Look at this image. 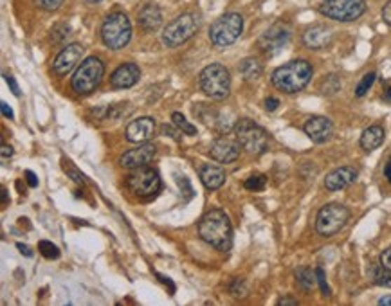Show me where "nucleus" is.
<instances>
[{"mask_svg":"<svg viewBox=\"0 0 391 306\" xmlns=\"http://www.w3.org/2000/svg\"><path fill=\"white\" fill-rule=\"evenodd\" d=\"M198 235L217 251L227 252L233 247L231 220L222 209L207 211L198 222Z\"/></svg>","mask_w":391,"mask_h":306,"instance_id":"f257e3e1","label":"nucleus"},{"mask_svg":"<svg viewBox=\"0 0 391 306\" xmlns=\"http://www.w3.org/2000/svg\"><path fill=\"white\" fill-rule=\"evenodd\" d=\"M314 69L307 60H294L277 67L270 76L274 88L283 94H296L307 87L312 80Z\"/></svg>","mask_w":391,"mask_h":306,"instance_id":"f03ea898","label":"nucleus"},{"mask_svg":"<svg viewBox=\"0 0 391 306\" xmlns=\"http://www.w3.org/2000/svg\"><path fill=\"white\" fill-rule=\"evenodd\" d=\"M198 83L202 92L211 99L222 101L231 92V74L220 63H211L206 69H202Z\"/></svg>","mask_w":391,"mask_h":306,"instance_id":"7ed1b4c3","label":"nucleus"},{"mask_svg":"<svg viewBox=\"0 0 391 306\" xmlns=\"http://www.w3.org/2000/svg\"><path fill=\"white\" fill-rule=\"evenodd\" d=\"M105 74V65L96 56H88L81 62V65L76 69L74 76H72L71 85L78 96H88L92 94L97 87H100L101 80Z\"/></svg>","mask_w":391,"mask_h":306,"instance_id":"20e7f679","label":"nucleus"},{"mask_svg":"<svg viewBox=\"0 0 391 306\" xmlns=\"http://www.w3.org/2000/svg\"><path fill=\"white\" fill-rule=\"evenodd\" d=\"M132 38V24L125 13H110L101 25V40L105 47L119 50L128 46Z\"/></svg>","mask_w":391,"mask_h":306,"instance_id":"39448f33","label":"nucleus"},{"mask_svg":"<svg viewBox=\"0 0 391 306\" xmlns=\"http://www.w3.org/2000/svg\"><path fill=\"white\" fill-rule=\"evenodd\" d=\"M244 33V18L240 13H226L211 24L210 40L217 47H227L238 40Z\"/></svg>","mask_w":391,"mask_h":306,"instance_id":"423d86ee","label":"nucleus"},{"mask_svg":"<svg viewBox=\"0 0 391 306\" xmlns=\"http://www.w3.org/2000/svg\"><path fill=\"white\" fill-rule=\"evenodd\" d=\"M235 134L242 148L252 155H260L269 148V134L252 119H238L235 125Z\"/></svg>","mask_w":391,"mask_h":306,"instance_id":"0eeeda50","label":"nucleus"},{"mask_svg":"<svg viewBox=\"0 0 391 306\" xmlns=\"http://www.w3.org/2000/svg\"><path fill=\"white\" fill-rule=\"evenodd\" d=\"M198 17L195 13H184L181 17H177L175 20L170 22L163 31V42L166 47H179L186 43L189 38L193 36L198 31Z\"/></svg>","mask_w":391,"mask_h":306,"instance_id":"6e6552de","label":"nucleus"},{"mask_svg":"<svg viewBox=\"0 0 391 306\" xmlns=\"http://www.w3.org/2000/svg\"><path fill=\"white\" fill-rule=\"evenodd\" d=\"M323 17L337 22H353L366 13L364 0H323L320 4Z\"/></svg>","mask_w":391,"mask_h":306,"instance_id":"1a4fd4ad","label":"nucleus"},{"mask_svg":"<svg viewBox=\"0 0 391 306\" xmlns=\"http://www.w3.org/2000/svg\"><path fill=\"white\" fill-rule=\"evenodd\" d=\"M350 211L341 204H327L315 216V231L321 236H332L346 225Z\"/></svg>","mask_w":391,"mask_h":306,"instance_id":"9d476101","label":"nucleus"},{"mask_svg":"<svg viewBox=\"0 0 391 306\" xmlns=\"http://www.w3.org/2000/svg\"><path fill=\"white\" fill-rule=\"evenodd\" d=\"M126 184H128L132 193L137 195V197H156L163 188L157 169L148 168V166L135 168L126 179Z\"/></svg>","mask_w":391,"mask_h":306,"instance_id":"9b49d317","label":"nucleus"},{"mask_svg":"<svg viewBox=\"0 0 391 306\" xmlns=\"http://www.w3.org/2000/svg\"><path fill=\"white\" fill-rule=\"evenodd\" d=\"M290 40V27L283 22H277V24L270 25L269 29L261 34V38L258 40V47H260L263 53L267 55H276L277 50L283 49V47L289 43Z\"/></svg>","mask_w":391,"mask_h":306,"instance_id":"f8f14e48","label":"nucleus"},{"mask_svg":"<svg viewBox=\"0 0 391 306\" xmlns=\"http://www.w3.org/2000/svg\"><path fill=\"white\" fill-rule=\"evenodd\" d=\"M156 153H157V150L153 144H150V143L139 144L137 148L125 151V153L119 157V166H121V168H126V169L141 168V166H146L148 162H151L153 157H156Z\"/></svg>","mask_w":391,"mask_h":306,"instance_id":"ddd939ff","label":"nucleus"},{"mask_svg":"<svg viewBox=\"0 0 391 306\" xmlns=\"http://www.w3.org/2000/svg\"><path fill=\"white\" fill-rule=\"evenodd\" d=\"M83 46L80 43H71L63 50H60V55L56 56V60L53 62V71L58 76H67L72 69L81 62L83 58Z\"/></svg>","mask_w":391,"mask_h":306,"instance_id":"4468645a","label":"nucleus"},{"mask_svg":"<svg viewBox=\"0 0 391 306\" xmlns=\"http://www.w3.org/2000/svg\"><path fill=\"white\" fill-rule=\"evenodd\" d=\"M240 148H242V144L238 141H233L229 137H219L214 139L213 144H211L210 155L211 159H214L220 164H231L238 160Z\"/></svg>","mask_w":391,"mask_h":306,"instance_id":"2eb2a0df","label":"nucleus"},{"mask_svg":"<svg viewBox=\"0 0 391 306\" xmlns=\"http://www.w3.org/2000/svg\"><path fill=\"white\" fill-rule=\"evenodd\" d=\"M153 134H156V119L139 118L126 126L125 137L128 143L144 144L153 137Z\"/></svg>","mask_w":391,"mask_h":306,"instance_id":"dca6fc26","label":"nucleus"},{"mask_svg":"<svg viewBox=\"0 0 391 306\" xmlns=\"http://www.w3.org/2000/svg\"><path fill=\"white\" fill-rule=\"evenodd\" d=\"M303 130L315 144H323L330 141V137L334 135V123L328 118H323V116H315V118H310L305 123Z\"/></svg>","mask_w":391,"mask_h":306,"instance_id":"f3484780","label":"nucleus"},{"mask_svg":"<svg viewBox=\"0 0 391 306\" xmlns=\"http://www.w3.org/2000/svg\"><path fill=\"white\" fill-rule=\"evenodd\" d=\"M139 78H141V71L135 63H123L110 76V85L118 90L119 88H130L137 83Z\"/></svg>","mask_w":391,"mask_h":306,"instance_id":"a211bd4d","label":"nucleus"},{"mask_svg":"<svg viewBox=\"0 0 391 306\" xmlns=\"http://www.w3.org/2000/svg\"><path fill=\"white\" fill-rule=\"evenodd\" d=\"M357 169L352 168V166H343V168H337L334 172H330L324 179V188L328 191H341V189L348 188L350 184L355 182L357 179Z\"/></svg>","mask_w":391,"mask_h":306,"instance_id":"6ab92c4d","label":"nucleus"},{"mask_svg":"<svg viewBox=\"0 0 391 306\" xmlns=\"http://www.w3.org/2000/svg\"><path fill=\"white\" fill-rule=\"evenodd\" d=\"M137 22L146 33H153L163 24V13H160L159 6L156 4H144L137 13Z\"/></svg>","mask_w":391,"mask_h":306,"instance_id":"aec40b11","label":"nucleus"},{"mask_svg":"<svg viewBox=\"0 0 391 306\" xmlns=\"http://www.w3.org/2000/svg\"><path fill=\"white\" fill-rule=\"evenodd\" d=\"M330 40H332V33L324 25H312L303 34V43L308 49H323L330 43Z\"/></svg>","mask_w":391,"mask_h":306,"instance_id":"412c9836","label":"nucleus"},{"mask_svg":"<svg viewBox=\"0 0 391 306\" xmlns=\"http://www.w3.org/2000/svg\"><path fill=\"white\" fill-rule=\"evenodd\" d=\"M198 176H200L202 184L206 186L207 189L214 191V189H220L226 184V169L220 168V166H211V164H204L200 169H198Z\"/></svg>","mask_w":391,"mask_h":306,"instance_id":"4be33fe9","label":"nucleus"},{"mask_svg":"<svg viewBox=\"0 0 391 306\" xmlns=\"http://www.w3.org/2000/svg\"><path fill=\"white\" fill-rule=\"evenodd\" d=\"M384 137H386V134H384L383 126L378 125L370 126V128H366V130L362 132L361 148L364 151L377 150V148L384 143Z\"/></svg>","mask_w":391,"mask_h":306,"instance_id":"5701e85b","label":"nucleus"},{"mask_svg":"<svg viewBox=\"0 0 391 306\" xmlns=\"http://www.w3.org/2000/svg\"><path fill=\"white\" fill-rule=\"evenodd\" d=\"M240 74L244 76L245 81H254L261 76V63L258 58H245L242 60L238 67Z\"/></svg>","mask_w":391,"mask_h":306,"instance_id":"b1692460","label":"nucleus"},{"mask_svg":"<svg viewBox=\"0 0 391 306\" xmlns=\"http://www.w3.org/2000/svg\"><path fill=\"white\" fill-rule=\"evenodd\" d=\"M370 274H371V281H373L375 285L391 288V270L384 269L383 265H373Z\"/></svg>","mask_w":391,"mask_h":306,"instance_id":"393cba45","label":"nucleus"},{"mask_svg":"<svg viewBox=\"0 0 391 306\" xmlns=\"http://www.w3.org/2000/svg\"><path fill=\"white\" fill-rule=\"evenodd\" d=\"M296 279H298L299 286L305 290H312L315 286V283H317L315 272L312 269H308V267H299V269L296 270Z\"/></svg>","mask_w":391,"mask_h":306,"instance_id":"a878e982","label":"nucleus"},{"mask_svg":"<svg viewBox=\"0 0 391 306\" xmlns=\"http://www.w3.org/2000/svg\"><path fill=\"white\" fill-rule=\"evenodd\" d=\"M172 123L173 125L179 128V130L182 132V134H186V135H195L197 134V128H195L191 123H188V119L182 116V113H179V112H173L172 113Z\"/></svg>","mask_w":391,"mask_h":306,"instance_id":"bb28decb","label":"nucleus"},{"mask_svg":"<svg viewBox=\"0 0 391 306\" xmlns=\"http://www.w3.org/2000/svg\"><path fill=\"white\" fill-rule=\"evenodd\" d=\"M38 251H40V254H42L43 258H47V260H58L60 258V249L56 247L53 242H49V239H42V242H38Z\"/></svg>","mask_w":391,"mask_h":306,"instance_id":"cd10ccee","label":"nucleus"},{"mask_svg":"<svg viewBox=\"0 0 391 306\" xmlns=\"http://www.w3.org/2000/svg\"><path fill=\"white\" fill-rule=\"evenodd\" d=\"M375 80H377V74H375V72H368V74H364V78H362V80L359 81L357 87H355V96L364 97L366 94H368V90L371 88V85L375 83Z\"/></svg>","mask_w":391,"mask_h":306,"instance_id":"c85d7f7f","label":"nucleus"},{"mask_svg":"<svg viewBox=\"0 0 391 306\" xmlns=\"http://www.w3.org/2000/svg\"><path fill=\"white\" fill-rule=\"evenodd\" d=\"M265 184H267V176L252 175L245 181V189H249V191H261L265 188Z\"/></svg>","mask_w":391,"mask_h":306,"instance_id":"c756f323","label":"nucleus"},{"mask_svg":"<svg viewBox=\"0 0 391 306\" xmlns=\"http://www.w3.org/2000/svg\"><path fill=\"white\" fill-rule=\"evenodd\" d=\"M63 172L67 173V175L71 176L72 181L78 182V184H83V182H85V176L81 175V173L74 168V164H72L71 160H63Z\"/></svg>","mask_w":391,"mask_h":306,"instance_id":"7c9ffc66","label":"nucleus"},{"mask_svg":"<svg viewBox=\"0 0 391 306\" xmlns=\"http://www.w3.org/2000/svg\"><path fill=\"white\" fill-rule=\"evenodd\" d=\"M315 279H317V285H320L321 292H323V295H332V290H330V286H328L327 283V276H324V270L321 269H315Z\"/></svg>","mask_w":391,"mask_h":306,"instance_id":"2f4dec72","label":"nucleus"},{"mask_svg":"<svg viewBox=\"0 0 391 306\" xmlns=\"http://www.w3.org/2000/svg\"><path fill=\"white\" fill-rule=\"evenodd\" d=\"M177 184H179V188H181L182 195H186V200L193 198V188H191V184H189V181L186 179V176L177 175Z\"/></svg>","mask_w":391,"mask_h":306,"instance_id":"473e14b6","label":"nucleus"},{"mask_svg":"<svg viewBox=\"0 0 391 306\" xmlns=\"http://www.w3.org/2000/svg\"><path fill=\"white\" fill-rule=\"evenodd\" d=\"M229 290H231V294L235 295V298H245V294H247L244 279H235V281L231 283V288Z\"/></svg>","mask_w":391,"mask_h":306,"instance_id":"72a5a7b5","label":"nucleus"},{"mask_svg":"<svg viewBox=\"0 0 391 306\" xmlns=\"http://www.w3.org/2000/svg\"><path fill=\"white\" fill-rule=\"evenodd\" d=\"M36 4L43 11H56L63 4V0H36Z\"/></svg>","mask_w":391,"mask_h":306,"instance_id":"f704fd0d","label":"nucleus"},{"mask_svg":"<svg viewBox=\"0 0 391 306\" xmlns=\"http://www.w3.org/2000/svg\"><path fill=\"white\" fill-rule=\"evenodd\" d=\"M4 80H6V83H8V87L11 88V92L15 94L17 97H20V87H18L17 80H15V78H11V76H4Z\"/></svg>","mask_w":391,"mask_h":306,"instance_id":"c9c22d12","label":"nucleus"},{"mask_svg":"<svg viewBox=\"0 0 391 306\" xmlns=\"http://www.w3.org/2000/svg\"><path fill=\"white\" fill-rule=\"evenodd\" d=\"M380 265H383L384 269L391 270V247L386 249V251L380 254Z\"/></svg>","mask_w":391,"mask_h":306,"instance_id":"e433bc0d","label":"nucleus"},{"mask_svg":"<svg viewBox=\"0 0 391 306\" xmlns=\"http://www.w3.org/2000/svg\"><path fill=\"white\" fill-rule=\"evenodd\" d=\"M383 20L386 22V25H390L391 27V0L390 2H386V6L383 8Z\"/></svg>","mask_w":391,"mask_h":306,"instance_id":"4c0bfd02","label":"nucleus"},{"mask_svg":"<svg viewBox=\"0 0 391 306\" xmlns=\"http://www.w3.org/2000/svg\"><path fill=\"white\" fill-rule=\"evenodd\" d=\"M277 106H280V101H277L276 97H267V99H265V109L269 110V112H274Z\"/></svg>","mask_w":391,"mask_h":306,"instance_id":"58836bf2","label":"nucleus"},{"mask_svg":"<svg viewBox=\"0 0 391 306\" xmlns=\"http://www.w3.org/2000/svg\"><path fill=\"white\" fill-rule=\"evenodd\" d=\"M24 175H25V179H27V184H29V188H36V186H38V176L34 175V173L31 172V169H27V172H25Z\"/></svg>","mask_w":391,"mask_h":306,"instance_id":"ea45409f","label":"nucleus"},{"mask_svg":"<svg viewBox=\"0 0 391 306\" xmlns=\"http://www.w3.org/2000/svg\"><path fill=\"white\" fill-rule=\"evenodd\" d=\"M156 276L159 277V279L164 283V285L170 286V292H172V294H175V286H173V283H172V279H170V277H164V276H160V274H156Z\"/></svg>","mask_w":391,"mask_h":306,"instance_id":"a19ab883","label":"nucleus"},{"mask_svg":"<svg viewBox=\"0 0 391 306\" xmlns=\"http://www.w3.org/2000/svg\"><path fill=\"white\" fill-rule=\"evenodd\" d=\"M2 113H4L6 119H13V118H15V116H13L11 106H9L8 103H4V101H2Z\"/></svg>","mask_w":391,"mask_h":306,"instance_id":"79ce46f5","label":"nucleus"},{"mask_svg":"<svg viewBox=\"0 0 391 306\" xmlns=\"http://www.w3.org/2000/svg\"><path fill=\"white\" fill-rule=\"evenodd\" d=\"M17 249H18V251L22 252V254H24L25 258H31V256H33V251H31V249L27 247V245H24V244H17Z\"/></svg>","mask_w":391,"mask_h":306,"instance_id":"37998d69","label":"nucleus"},{"mask_svg":"<svg viewBox=\"0 0 391 306\" xmlns=\"http://www.w3.org/2000/svg\"><path fill=\"white\" fill-rule=\"evenodd\" d=\"M280 306H298V301L296 299H290V298H282L277 301Z\"/></svg>","mask_w":391,"mask_h":306,"instance_id":"c03bdc74","label":"nucleus"},{"mask_svg":"<svg viewBox=\"0 0 391 306\" xmlns=\"http://www.w3.org/2000/svg\"><path fill=\"white\" fill-rule=\"evenodd\" d=\"M13 155V148L8 146V144H4L2 146V160H8V157Z\"/></svg>","mask_w":391,"mask_h":306,"instance_id":"a18cd8bd","label":"nucleus"},{"mask_svg":"<svg viewBox=\"0 0 391 306\" xmlns=\"http://www.w3.org/2000/svg\"><path fill=\"white\" fill-rule=\"evenodd\" d=\"M384 101H386V103H391V85L390 83H386L384 85Z\"/></svg>","mask_w":391,"mask_h":306,"instance_id":"49530a36","label":"nucleus"},{"mask_svg":"<svg viewBox=\"0 0 391 306\" xmlns=\"http://www.w3.org/2000/svg\"><path fill=\"white\" fill-rule=\"evenodd\" d=\"M384 176H386V181L391 184V159L386 162V168H384Z\"/></svg>","mask_w":391,"mask_h":306,"instance_id":"de8ad7c7","label":"nucleus"},{"mask_svg":"<svg viewBox=\"0 0 391 306\" xmlns=\"http://www.w3.org/2000/svg\"><path fill=\"white\" fill-rule=\"evenodd\" d=\"M378 305H380V306H391V295H384V298L378 299Z\"/></svg>","mask_w":391,"mask_h":306,"instance_id":"09e8293b","label":"nucleus"},{"mask_svg":"<svg viewBox=\"0 0 391 306\" xmlns=\"http://www.w3.org/2000/svg\"><path fill=\"white\" fill-rule=\"evenodd\" d=\"M87 2H90V4H97V2H101V0H87Z\"/></svg>","mask_w":391,"mask_h":306,"instance_id":"8fccbe9b","label":"nucleus"}]
</instances>
